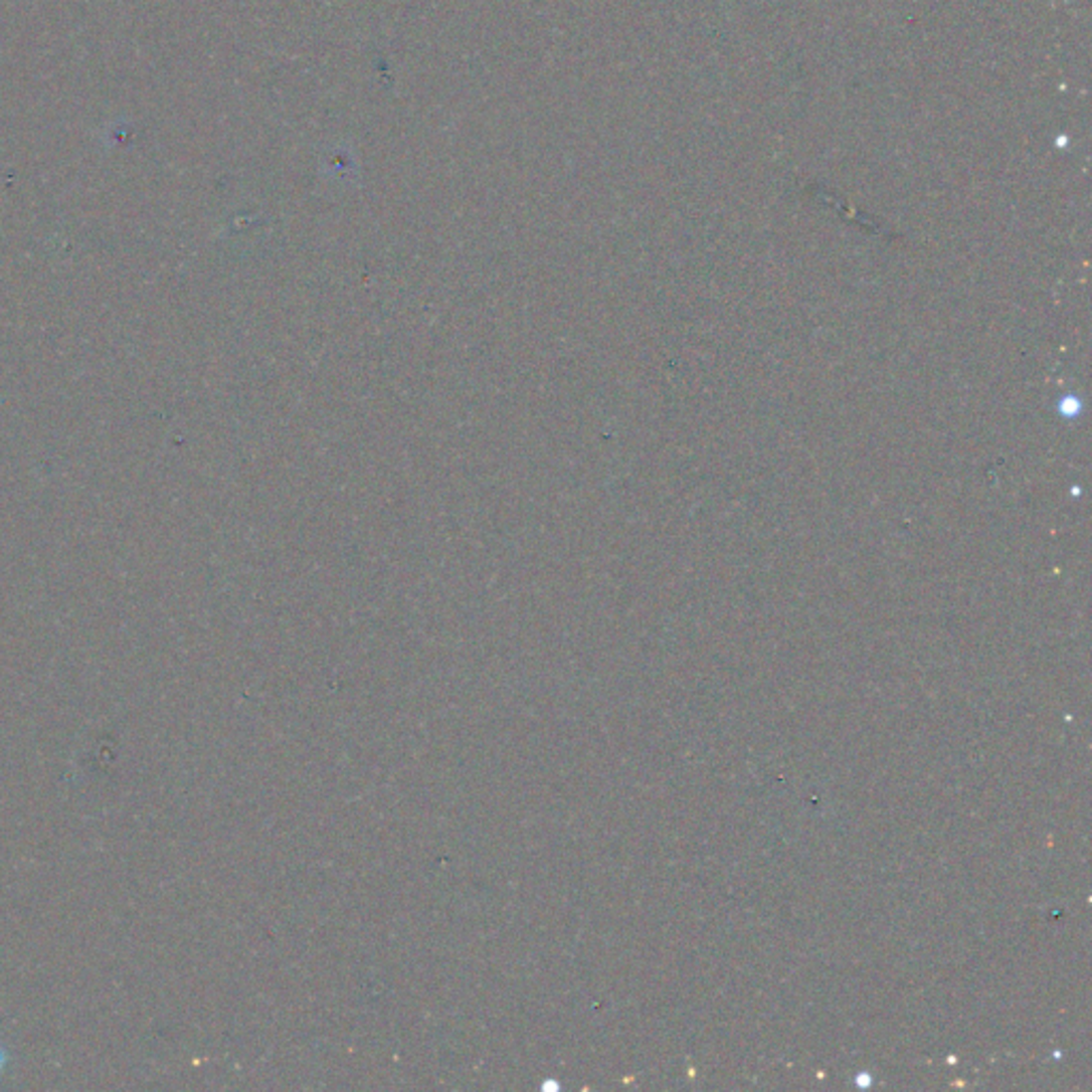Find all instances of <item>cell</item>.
Here are the masks:
<instances>
[{
    "label": "cell",
    "mask_w": 1092,
    "mask_h": 1092,
    "mask_svg": "<svg viewBox=\"0 0 1092 1092\" xmlns=\"http://www.w3.org/2000/svg\"><path fill=\"white\" fill-rule=\"evenodd\" d=\"M5 1061H7V1056H5V1050H3V1048H0V1071H3V1067H5Z\"/></svg>",
    "instance_id": "obj_1"
}]
</instances>
